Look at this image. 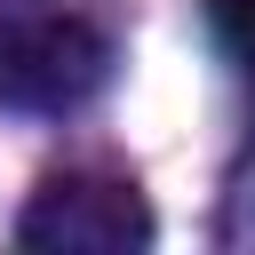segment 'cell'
Instances as JSON below:
<instances>
[{"mask_svg": "<svg viewBox=\"0 0 255 255\" xmlns=\"http://www.w3.org/2000/svg\"><path fill=\"white\" fill-rule=\"evenodd\" d=\"M207 16H215V40L239 64H255V0H207Z\"/></svg>", "mask_w": 255, "mask_h": 255, "instance_id": "3957f363", "label": "cell"}, {"mask_svg": "<svg viewBox=\"0 0 255 255\" xmlns=\"http://www.w3.org/2000/svg\"><path fill=\"white\" fill-rule=\"evenodd\" d=\"M104 32L80 24V16H40V24H16L0 40V104H24V112H72L104 88Z\"/></svg>", "mask_w": 255, "mask_h": 255, "instance_id": "7a4b0ae2", "label": "cell"}, {"mask_svg": "<svg viewBox=\"0 0 255 255\" xmlns=\"http://www.w3.org/2000/svg\"><path fill=\"white\" fill-rule=\"evenodd\" d=\"M16 239L48 255H128L151 239V207L120 175H48L16 215Z\"/></svg>", "mask_w": 255, "mask_h": 255, "instance_id": "6da1fadb", "label": "cell"}]
</instances>
